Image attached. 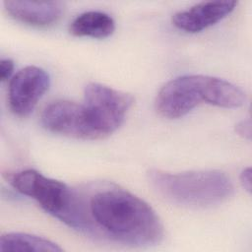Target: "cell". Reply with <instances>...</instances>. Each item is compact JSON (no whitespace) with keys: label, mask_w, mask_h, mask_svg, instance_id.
Returning <instances> with one entry per match:
<instances>
[{"label":"cell","mask_w":252,"mask_h":252,"mask_svg":"<svg viewBox=\"0 0 252 252\" xmlns=\"http://www.w3.org/2000/svg\"><path fill=\"white\" fill-rule=\"evenodd\" d=\"M84 197L86 234L101 233L126 245L149 247L158 244L163 225L143 199L118 187L96 190Z\"/></svg>","instance_id":"obj_1"},{"label":"cell","mask_w":252,"mask_h":252,"mask_svg":"<svg viewBox=\"0 0 252 252\" xmlns=\"http://www.w3.org/2000/svg\"><path fill=\"white\" fill-rule=\"evenodd\" d=\"M245 93L236 85L207 75H184L167 82L156 97V109L163 117H183L202 102L224 108L245 103Z\"/></svg>","instance_id":"obj_2"},{"label":"cell","mask_w":252,"mask_h":252,"mask_svg":"<svg viewBox=\"0 0 252 252\" xmlns=\"http://www.w3.org/2000/svg\"><path fill=\"white\" fill-rule=\"evenodd\" d=\"M148 178L153 189L166 201L187 208L220 205L233 194L230 178L220 170L167 172L152 169Z\"/></svg>","instance_id":"obj_3"},{"label":"cell","mask_w":252,"mask_h":252,"mask_svg":"<svg viewBox=\"0 0 252 252\" xmlns=\"http://www.w3.org/2000/svg\"><path fill=\"white\" fill-rule=\"evenodd\" d=\"M9 182L21 194L34 199L54 218L73 229L85 232L83 194L34 169L19 171L9 178Z\"/></svg>","instance_id":"obj_4"},{"label":"cell","mask_w":252,"mask_h":252,"mask_svg":"<svg viewBox=\"0 0 252 252\" xmlns=\"http://www.w3.org/2000/svg\"><path fill=\"white\" fill-rule=\"evenodd\" d=\"M132 103L133 97L126 93L98 83L88 84L82 106L92 139H101L115 132Z\"/></svg>","instance_id":"obj_5"},{"label":"cell","mask_w":252,"mask_h":252,"mask_svg":"<svg viewBox=\"0 0 252 252\" xmlns=\"http://www.w3.org/2000/svg\"><path fill=\"white\" fill-rule=\"evenodd\" d=\"M50 85L49 75L37 66H27L11 79L8 101L11 111L18 116H28L32 112Z\"/></svg>","instance_id":"obj_6"},{"label":"cell","mask_w":252,"mask_h":252,"mask_svg":"<svg viewBox=\"0 0 252 252\" xmlns=\"http://www.w3.org/2000/svg\"><path fill=\"white\" fill-rule=\"evenodd\" d=\"M40 120L43 127L54 134L92 140L82 103L64 99L52 101L42 110Z\"/></svg>","instance_id":"obj_7"},{"label":"cell","mask_w":252,"mask_h":252,"mask_svg":"<svg viewBox=\"0 0 252 252\" xmlns=\"http://www.w3.org/2000/svg\"><path fill=\"white\" fill-rule=\"evenodd\" d=\"M236 1H207L198 3L172 16V24L186 32H202L225 17L236 7Z\"/></svg>","instance_id":"obj_8"},{"label":"cell","mask_w":252,"mask_h":252,"mask_svg":"<svg viewBox=\"0 0 252 252\" xmlns=\"http://www.w3.org/2000/svg\"><path fill=\"white\" fill-rule=\"evenodd\" d=\"M7 13L15 20L35 27L56 23L63 14L64 6L58 1H4Z\"/></svg>","instance_id":"obj_9"},{"label":"cell","mask_w":252,"mask_h":252,"mask_svg":"<svg viewBox=\"0 0 252 252\" xmlns=\"http://www.w3.org/2000/svg\"><path fill=\"white\" fill-rule=\"evenodd\" d=\"M115 31L111 16L100 11H88L78 15L70 24L69 32L75 36L105 38Z\"/></svg>","instance_id":"obj_10"},{"label":"cell","mask_w":252,"mask_h":252,"mask_svg":"<svg viewBox=\"0 0 252 252\" xmlns=\"http://www.w3.org/2000/svg\"><path fill=\"white\" fill-rule=\"evenodd\" d=\"M63 249L53 241L25 232H8L0 237V251L61 252Z\"/></svg>","instance_id":"obj_11"},{"label":"cell","mask_w":252,"mask_h":252,"mask_svg":"<svg viewBox=\"0 0 252 252\" xmlns=\"http://www.w3.org/2000/svg\"><path fill=\"white\" fill-rule=\"evenodd\" d=\"M14 71V62L9 59H2L0 61V79L2 82L7 81L11 78Z\"/></svg>","instance_id":"obj_12"},{"label":"cell","mask_w":252,"mask_h":252,"mask_svg":"<svg viewBox=\"0 0 252 252\" xmlns=\"http://www.w3.org/2000/svg\"><path fill=\"white\" fill-rule=\"evenodd\" d=\"M236 133L246 140L251 139V121L249 118L239 121L235 125Z\"/></svg>","instance_id":"obj_13"},{"label":"cell","mask_w":252,"mask_h":252,"mask_svg":"<svg viewBox=\"0 0 252 252\" xmlns=\"http://www.w3.org/2000/svg\"><path fill=\"white\" fill-rule=\"evenodd\" d=\"M240 183L247 192H251V168L246 167L240 173Z\"/></svg>","instance_id":"obj_14"}]
</instances>
